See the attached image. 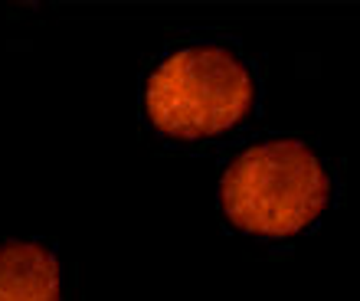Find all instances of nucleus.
<instances>
[{"mask_svg": "<svg viewBox=\"0 0 360 301\" xmlns=\"http://www.w3.org/2000/svg\"><path fill=\"white\" fill-rule=\"evenodd\" d=\"M331 180L302 141H269L243 150L219 180L233 226L259 236H292L321 217Z\"/></svg>", "mask_w": 360, "mask_h": 301, "instance_id": "nucleus-1", "label": "nucleus"}, {"mask_svg": "<svg viewBox=\"0 0 360 301\" xmlns=\"http://www.w3.org/2000/svg\"><path fill=\"white\" fill-rule=\"evenodd\" d=\"M252 75L226 49H180L151 72L144 105L171 138L197 141L233 128L252 108Z\"/></svg>", "mask_w": 360, "mask_h": 301, "instance_id": "nucleus-2", "label": "nucleus"}, {"mask_svg": "<svg viewBox=\"0 0 360 301\" xmlns=\"http://www.w3.org/2000/svg\"><path fill=\"white\" fill-rule=\"evenodd\" d=\"M0 301H59L56 255L33 243L0 245Z\"/></svg>", "mask_w": 360, "mask_h": 301, "instance_id": "nucleus-3", "label": "nucleus"}]
</instances>
